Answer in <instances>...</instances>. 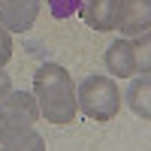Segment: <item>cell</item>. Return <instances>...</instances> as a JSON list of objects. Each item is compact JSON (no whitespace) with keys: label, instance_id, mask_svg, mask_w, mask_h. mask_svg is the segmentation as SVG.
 Listing matches in <instances>:
<instances>
[{"label":"cell","instance_id":"1","mask_svg":"<svg viewBox=\"0 0 151 151\" xmlns=\"http://www.w3.org/2000/svg\"><path fill=\"white\" fill-rule=\"evenodd\" d=\"M33 97L40 106V115L48 124L67 127L79 115V97L73 88V76L60 64H42L33 76Z\"/></svg>","mask_w":151,"mask_h":151},{"label":"cell","instance_id":"2","mask_svg":"<svg viewBox=\"0 0 151 151\" xmlns=\"http://www.w3.org/2000/svg\"><path fill=\"white\" fill-rule=\"evenodd\" d=\"M76 97H79V109L91 121H100V124L112 121L118 115V109H121V91L109 76H97V73L88 76L79 85Z\"/></svg>","mask_w":151,"mask_h":151},{"label":"cell","instance_id":"3","mask_svg":"<svg viewBox=\"0 0 151 151\" xmlns=\"http://www.w3.org/2000/svg\"><path fill=\"white\" fill-rule=\"evenodd\" d=\"M0 151H45V139L33 124L0 118Z\"/></svg>","mask_w":151,"mask_h":151},{"label":"cell","instance_id":"4","mask_svg":"<svg viewBox=\"0 0 151 151\" xmlns=\"http://www.w3.org/2000/svg\"><path fill=\"white\" fill-rule=\"evenodd\" d=\"M40 15V0H0V27L24 33Z\"/></svg>","mask_w":151,"mask_h":151},{"label":"cell","instance_id":"5","mask_svg":"<svg viewBox=\"0 0 151 151\" xmlns=\"http://www.w3.org/2000/svg\"><path fill=\"white\" fill-rule=\"evenodd\" d=\"M115 30L124 36H139L151 30V0H121Z\"/></svg>","mask_w":151,"mask_h":151},{"label":"cell","instance_id":"6","mask_svg":"<svg viewBox=\"0 0 151 151\" xmlns=\"http://www.w3.org/2000/svg\"><path fill=\"white\" fill-rule=\"evenodd\" d=\"M79 12H82L88 27H94V30H115L118 12H121V0H85Z\"/></svg>","mask_w":151,"mask_h":151},{"label":"cell","instance_id":"7","mask_svg":"<svg viewBox=\"0 0 151 151\" xmlns=\"http://www.w3.org/2000/svg\"><path fill=\"white\" fill-rule=\"evenodd\" d=\"M0 118L36 124V118H42V115H40V106H36L33 94H27V91H9V97L0 103Z\"/></svg>","mask_w":151,"mask_h":151},{"label":"cell","instance_id":"8","mask_svg":"<svg viewBox=\"0 0 151 151\" xmlns=\"http://www.w3.org/2000/svg\"><path fill=\"white\" fill-rule=\"evenodd\" d=\"M106 70L112 76H121V79L136 73V58H133V42L130 40H115L106 48Z\"/></svg>","mask_w":151,"mask_h":151},{"label":"cell","instance_id":"9","mask_svg":"<svg viewBox=\"0 0 151 151\" xmlns=\"http://www.w3.org/2000/svg\"><path fill=\"white\" fill-rule=\"evenodd\" d=\"M127 106L136 112L139 118L151 121V76H139L130 91H127Z\"/></svg>","mask_w":151,"mask_h":151},{"label":"cell","instance_id":"10","mask_svg":"<svg viewBox=\"0 0 151 151\" xmlns=\"http://www.w3.org/2000/svg\"><path fill=\"white\" fill-rule=\"evenodd\" d=\"M133 58H136V73L151 76V30L133 36Z\"/></svg>","mask_w":151,"mask_h":151},{"label":"cell","instance_id":"11","mask_svg":"<svg viewBox=\"0 0 151 151\" xmlns=\"http://www.w3.org/2000/svg\"><path fill=\"white\" fill-rule=\"evenodd\" d=\"M82 3L85 0H48V9H52L55 18H70L82 9Z\"/></svg>","mask_w":151,"mask_h":151},{"label":"cell","instance_id":"12","mask_svg":"<svg viewBox=\"0 0 151 151\" xmlns=\"http://www.w3.org/2000/svg\"><path fill=\"white\" fill-rule=\"evenodd\" d=\"M9 58H12V36H9L6 27H0V67H3Z\"/></svg>","mask_w":151,"mask_h":151},{"label":"cell","instance_id":"13","mask_svg":"<svg viewBox=\"0 0 151 151\" xmlns=\"http://www.w3.org/2000/svg\"><path fill=\"white\" fill-rule=\"evenodd\" d=\"M9 91H12V79H9V73L0 67V103L9 97Z\"/></svg>","mask_w":151,"mask_h":151}]
</instances>
